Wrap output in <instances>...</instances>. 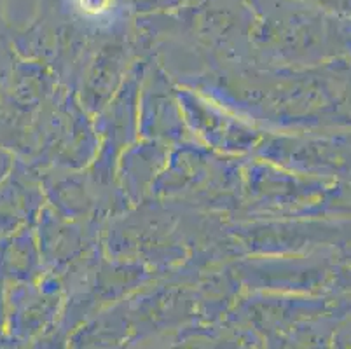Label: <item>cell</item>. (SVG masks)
<instances>
[{"label": "cell", "mask_w": 351, "mask_h": 349, "mask_svg": "<svg viewBox=\"0 0 351 349\" xmlns=\"http://www.w3.org/2000/svg\"><path fill=\"white\" fill-rule=\"evenodd\" d=\"M108 0H81V5L89 12H100L107 8Z\"/></svg>", "instance_id": "6da1fadb"}]
</instances>
